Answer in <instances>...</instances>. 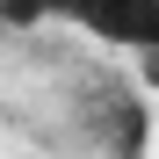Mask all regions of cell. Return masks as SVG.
I'll return each instance as SVG.
<instances>
[{
  "label": "cell",
  "instance_id": "1",
  "mask_svg": "<svg viewBox=\"0 0 159 159\" xmlns=\"http://www.w3.org/2000/svg\"><path fill=\"white\" fill-rule=\"evenodd\" d=\"M43 22H72L80 36L109 43L123 58L159 51V0H43Z\"/></svg>",
  "mask_w": 159,
  "mask_h": 159
},
{
  "label": "cell",
  "instance_id": "2",
  "mask_svg": "<svg viewBox=\"0 0 159 159\" xmlns=\"http://www.w3.org/2000/svg\"><path fill=\"white\" fill-rule=\"evenodd\" d=\"M130 72H138V94H159V51L152 58H130Z\"/></svg>",
  "mask_w": 159,
  "mask_h": 159
}]
</instances>
